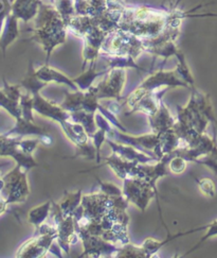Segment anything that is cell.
<instances>
[{
	"label": "cell",
	"mask_w": 217,
	"mask_h": 258,
	"mask_svg": "<svg viewBox=\"0 0 217 258\" xmlns=\"http://www.w3.org/2000/svg\"><path fill=\"white\" fill-rule=\"evenodd\" d=\"M100 57H103L106 61V69H113V68H133L137 71L147 72L146 69L140 67L137 64V59L131 55H108V54H100Z\"/></svg>",
	"instance_id": "obj_22"
},
{
	"label": "cell",
	"mask_w": 217,
	"mask_h": 258,
	"mask_svg": "<svg viewBox=\"0 0 217 258\" xmlns=\"http://www.w3.org/2000/svg\"><path fill=\"white\" fill-rule=\"evenodd\" d=\"M8 202L4 197H0V216L8 211Z\"/></svg>",
	"instance_id": "obj_42"
},
{
	"label": "cell",
	"mask_w": 217,
	"mask_h": 258,
	"mask_svg": "<svg viewBox=\"0 0 217 258\" xmlns=\"http://www.w3.org/2000/svg\"><path fill=\"white\" fill-rule=\"evenodd\" d=\"M126 83V69L113 68L96 85H92L97 98L120 101Z\"/></svg>",
	"instance_id": "obj_7"
},
{
	"label": "cell",
	"mask_w": 217,
	"mask_h": 258,
	"mask_svg": "<svg viewBox=\"0 0 217 258\" xmlns=\"http://www.w3.org/2000/svg\"><path fill=\"white\" fill-rule=\"evenodd\" d=\"M186 164H187V162L184 160L182 156L177 155L174 152V155H173V157L171 158V161L169 163L170 171L174 174H181L186 169Z\"/></svg>",
	"instance_id": "obj_37"
},
{
	"label": "cell",
	"mask_w": 217,
	"mask_h": 258,
	"mask_svg": "<svg viewBox=\"0 0 217 258\" xmlns=\"http://www.w3.org/2000/svg\"><path fill=\"white\" fill-rule=\"evenodd\" d=\"M53 6L64 19L66 25L76 15L75 0H55Z\"/></svg>",
	"instance_id": "obj_29"
},
{
	"label": "cell",
	"mask_w": 217,
	"mask_h": 258,
	"mask_svg": "<svg viewBox=\"0 0 217 258\" xmlns=\"http://www.w3.org/2000/svg\"><path fill=\"white\" fill-rule=\"evenodd\" d=\"M4 187H5V181H4V178L2 177V178H0V192L4 190Z\"/></svg>",
	"instance_id": "obj_44"
},
{
	"label": "cell",
	"mask_w": 217,
	"mask_h": 258,
	"mask_svg": "<svg viewBox=\"0 0 217 258\" xmlns=\"http://www.w3.org/2000/svg\"><path fill=\"white\" fill-rule=\"evenodd\" d=\"M90 140L92 141V144L95 148V151H96V164L100 165L101 161H102V157H101V149L104 143H106L107 141V132L105 128L103 127H98L97 126V130L93 133V135L90 137Z\"/></svg>",
	"instance_id": "obj_34"
},
{
	"label": "cell",
	"mask_w": 217,
	"mask_h": 258,
	"mask_svg": "<svg viewBox=\"0 0 217 258\" xmlns=\"http://www.w3.org/2000/svg\"><path fill=\"white\" fill-rule=\"evenodd\" d=\"M175 87L191 88L190 85L180 77L176 68L172 69V71L160 69V71L152 74L149 78H146L145 80L125 99L124 103L128 106V108H131L133 105H135L140 100V98L143 95L147 93H154L159 91V89Z\"/></svg>",
	"instance_id": "obj_3"
},
{
	"label": "cell",
	"mask_w": 217,
	"mask_h": 258,
	"mask_svg": "<svg viewBox=\"0 0 217 258\" xmlns=\"http://www.w3.org/2000/svg\"><path fill=\"white\" fill-rule=\"evenodd\" d=\"M202 230H205L204 235L201 237V239L195 244V246H193L189 252H186V254H191L192 252L196 251L197 249H199V247L202 245V243H204L205 241H208L209 239H211V238L217 236V219H215L214 221H212L211 223L206 224V225H203V226H200V227H197V229H193V230H191V231H189V232L182 233V235H189V234H191V233H195V232L202 231Z\"/></svg>",
	"instance_id": "obj_28"
},
{
	"label": "cell",
	"mask_w": 217,
	"mask_h": 258,
	"mask_svg": "<svg viewBox=\"0 0 217 258\" xmlns=\"http://www.w3.org/2000/svg\"><path fill=\"white\" fill-rule=\"evenodd\" d=\"M102 54L108 55H131L138 58L145 53L144 41L132 33L118 29L108 33L101 48Z\"/></svg>",
	"instance_id": "obj_4"
},
{
	"label": "cell",
	"mask_w": 217,
	"mask_h": 258,
	"mask_svg": "<svg viewBox=\"0 0 217 258\" xmlns=\"http://www.w3.org/2000/svg\"><path fill=\"white\" fill-rule=\"evenodd\" d=\"M115 257L119 258H147L142 245L137 246L131 242L121 245Z\"/></svg>",
	"instance_id": "obj_32"
},
{
	"label": "cell",
	"mask_w": 217,
	"mask_h": 258,
	"mask_svg": "<svg viewBox=\"0 0 217 258\" xmlns=\"http://www.w3.org/2000/svg\"><path fill=\"white\" fill-rule=\"evenodd\" d=\"M82 206L84 216L91 221H100L110 211V196L103 191L83 195Z\"/></svg>",
	"instance_id": "obj_10"
},
{
	"label": "cell",
	"mask_w": 217,
	"mask_h": 258,
	"mask_svg": "<svg viewBox=\"0 0 217 258\" xmlns=\"http://www.w3.org/2000/svg\"><path fill=\"white\" fill-rule=\"evenodd\" d=\"M6 134L19 137H24L27 135H36L38 137H43L49 135V130L45 126L37 125L34 121L27 120V119L21 117L15 119V125Z\"/></svg>",
	"instance_id": "obj_19"
},
{
	"label": "cell",
	"mask_w": 217,
	"mask_h": 258,
	"mask_svg": "<svg viewBox=\"0 0 217 258\" xmlns=\"http://www.w3.org/2000/svg\"><path fill=\"white\" fill-rule=\"evenodd\" d=\"M42 3V0H13L11 2V11L19 21L29 23L34 21Z\"/></svg>",
	"instance_id": "obj_18"
},
{
	"label": "cell",
	"mask_w": 217,
	"mask_h": 258,
	"mask_svg": "<svg viewBox=\"0 0 217 258\" xmlns=\"http://www.w3.org/2000/svg\"><path fill=\"white\" fill-rule=\"evenodd\" d=\"M9 165H10V163H0V169H2V168H4V167L9 166Z\"/></svg>",
	"instance_id": "obj_45"
},
{
	"label": "cell",
	"mask_w": 217,
	"mask_h": 258,
	"mask_svg": "<svg viewBox=\"0 0 217 258\" xmlns=\"http://www.w3.org/2000/svg\"><path fill=\"white\" fill-rule=\"evenodd\" d=\"M197 185L200 192L208 198H214L216 196V185L213 180L209 177H202L200 180H197Z\"/></svg>",
	"instance_id": "obj_36"
},
{
	"label": "cell",
	"mask_w": 217,
	"mask_h": 258,
	"mask_svg": "<svg viewBox=\"0 0 217 258\" xmlns=\"http://www.w3.org/2000/svg\"><path fill=\"white\" fill-rule=\"evenodd\" d=\"M147 118H149L151 132L156 134H161L170 130V128L174 127L177 121V119L172 116L170 110L167 108L163 100L160 104V107L158 108V111L151 116H147Z\"/></svg>",
	"instance_id": "obj_15"
},
{
	"label": "cell",
	"mask_w": 217,
	"mask_h": 258,
	"mask_svg": "<svg viewBox=\"0 0 217 258\" xmlns=\"http://www.w3.org/2000/svg\"><path fill=\"white\" fill-rule=\"evenodd\" d=\"M42 144L41 138H26V140H21L19 142V149H22L24 152L32 153L36 150L37 147Z\"/></svg>",
	"instance_id": "obj_38"
},
{
	"label": "cell",
	"mask_w": 217,
	"mask_h": 258,
	"mask_svg": "<svg viewBox=\"0 0 217 258\" xmlns=\"http://www.w3.org/2000/svg\"><path fill=\"white\" fill-rule=\"evenodd\" d=\"M60 125L67 140L75 147V149L82 148L90 143V137L81 123L74 122L70 119V120L61 122Z\"/></svg>",
	"instance_id": "obj_17"
},
{
	"label": "cell",
	"mask_w": 217,
	"mask_h": 258,
	"mask_svg": "<svg viewBox=\"0 0 217 258\" xmlns=\"http://www.w3.org/2000/svg\"><path fill=\"white\" fill-rule=\"evenodd\" d=\"M23 137L0 134V157H11L19 148V142Z\"/></svg>",
	"instance_id": "obj_27"
},
{
	"label": "cell",
	"mask_w": 217,
	"mask_h": 258,
	"mask_svg": "<svg viewBox=\"0 0 217 258\" xmlns=\"http://www.w3.org/2000/svg\"><path fill=\"white\" fill-rule=\"evenodd\" d=\"M19 104H21L22 108V116L23 118L27 119V120L34 121V117H33V95L28 93V92H23L21 101H19Z\"/></svg>",
	"instance_id": "obj_33"
},
{
	"label": "cell",
	"mask_w": 217,
	"mask_h": 258,
	"mask_svg": "<svg viewBox=\"0 0 217 258\" xmlns=\"http://www.w3.org/2000/svg\"><path fill=\"white\" fill-rule=\"evenodd\" d=\"M197 164H201L205 167H208L215 174H217V155L214 153H209L208 155H204L197 161Z\"/></svg>",
	"instance_id": "obj_41"
},
{
	"label": "cell",
	"mask_w": 217,
	"mask_h": 258,
	"mask_svg": "<svg viewBox=\"0 0 217 258\" xmlns=\"http://www.w3.org/2000/svg\"><path fill=\"white\" fill-rule=\"evenodd\" d=\"M91 8V17H96L107 10V0H87Z\"/></svg>",
	"instance_id": "obj_40"
},
{
	"label": "cell",
	"mask_w": 217,
	"mask_h": 258,
	"mask_svg": "<svg viewBox=\"0 0 217 258\" xmlns=\"http://www.w3.org/2000/svg\"><path fill=\"white\" fill-rule=\"evenodd\" d=\"M96 62L90 63L89 68L86 69V71L83 74H81L80 76L73 78V81L80 91H83V92L88 91V89H89L93 85L94 81L98 77L105 76L108 72H110V69H106V68H104L103 71H97Z\"/></svg>",
	"instance_id": "obj_21"
},
{
	"label": "cell",
	"mask_w": 217,
	"mask_h": 258,
	"mask_svg": "<svg viewBox=\"0 0 217 258\" xmlns=\"http://www.w3.org/2000/svg\"><path fill=\"white\" fill-rule=\"evenodd\" d=\"M106 143L111 146L113 152H115L118 155H120L121 157H123V158H125V160H128V161L137 162L140 164H149L153 161L159 160L158 157L150 155L145 152H142L139 150V149H137L131 145L117 143L115 141L110 140V138H107Z\"/></svg>",
	"instance_id": "obj_13"
},
{
	"label": "cell",
	"mask_w": 217,
	"mask_h": 258,
	"mask_svg": "<svg viewBox=\"0 0 217 258\" xmlns=\"http://www.w3.org/2000/svg\"><path fill=\"white\" fill-rule=\"evenodd\" d=\"M77 233L84 247L80 257H115L119 251L120 246L105 240L101 236L91 235L83 230H78Z\"/></svg>",
	"instance_id": "obj_8"
},
{
	"label": "cell",
	"mask_w": 217,
	"mask_h": 258,
	"mask_svg": "<svg viewBox=\"0 0 217 258\" xmlns=\"http://www.w3.org/2000/svg\"><path fill=\"white\" fill-rule=\"evenodd\" d=\"M123 196L126 198V200L134 204L137 208L144 213L146 208L149 207L151 201L156 198L158 202V207L160 210L159 205V194L154 189V187L147 183L142 178L138 177H128L123 181Z\"/></svg>",
	"instance_id": "obj_5"
},
{
	"label": "cell",
	"mask_w": 217,
	"mask_h": 258,
	"mask_svg": "<svg viewBox=\"0 0 217 258\" xmlns=\"http://www.w3.org/2000/svg\"><path fill=\"white\" fill-rule=\"evenodd\" d=\"M33 108L34 112L37 114L51 119V120L57 123L71 119L70 113L64 110L61 104L47 100L45 97L41 95V93L33 95Z\"/></svg>",
	"instance_id": "obj_11"
},
{
	"label": "cell",
	"mask_w": 217,
	"mask_h": 258,
	"mask_svg": "<svg viewBox=\"0 0 217 258\" xmlns=\"http://www.w3.org/2000/svg\"><path fill=\"white\" fill-rule=\"evenodd\" d=\"M19 36V19L12 13V11L7 16L6 23L3 29L2 36H0V49L6 54L7 49L11 46Z\"/></svg>",
	"instance_id": "obj_20"
},
{
	"label": "cell",
	"mask_w": 217,
	"mask_h": 258,
	"mask_svg": "<svg viewBox=\"0 0 217 258\" xmlns=\"http://www.w3.org/2000/svg\"><path fill=\"white\" fill-rule=\"evenodd\" d=\"M140 163L132 162L125 160L120 155L116 154L115 152L112 153L111 156L104 158V163L100 164L101 166H108L114 171V173L124 181L125 178L128 177H136L138 172V165Z\"/></svg>",
	"instance_id": "obj_12"
},
{
	"label": "cell",
	"mask_w": 217,
	"mask_h": 258,
	"mask_svg": "<svg viewBox=\"0 0 217 258\" xmlns=\"http://www.w3.org/2000/svg\"><path fill=\"white\" fill-rule=\"evenodd\" d=\"M169 15L170 11L166 10H158L145 6H126L119 24V29L142 39L154 38L164 30Z\"/></svg>",
	"instance_id": "obj_2"
},
{
	"label": "cell",
	"mask_w": 217,
	"mask_h": 258,
	"mask_svg": "<svg viewBox=\"0 0 217 258\" xmlns=\"http://www.w3.org/2000/svg\"><path fill=\"white\" fill-rule=\"evenodd\" d=\"M167 242H170L167 239H165L164 241H159L157 239H154V238H147V239H145V241L143 242L142 247L145 251L147 258H150V257H153Z\"/></svg>",
	"instance_id": "obj_35"
},
{
	"label": "cell",
	"mask_w": 217,
	"mask_h": 258,
	"mask_svg": "<svg viewBox=\"0 0 217 258\" xmlns=\"http://www.w3.org/2000/svg\"><path fill=\"white\" fill-rule=\"evenodd\" d=\"M96 181L100 185V189L101 191H103L104 194L108 195V196H121L123 195L122 189H120L119 187L117 185H115L114 183H110V182H103L100 181V178L96 176Z\"/></svg>",
	"instance_id": "obj_39"
},
{
	"label": "cell",
	"mask_w": 217,
	"mask_h": 258,
	"mask_svg": "<svg viewBox=\"0 0 217 258\" xmlns=\"http://www.w3.org/2000/svg\"><path fill=\"white\" fill-rule=\"evenodd\" d=\"M71 120L74 122L81 123L86 132L91 137L93 133L97 130V125L95 122V113H88L85 111H77L70 113Z\"/></svg>",
	"instance_id": "obj_26"
},
{
	"label": "cell",
	"mask_w": 217,
	"mask_h": 258,
	"mask_svg": "<svg viewBox=\"0 0 217 258\" xmlns=\"http://www.w3.org/2000/svg\"><path fill=\"white\" fill-rule=\"evenodd\" d=\"M28 172L23 170L21 166L16 165L12 170L3 176L5 181L4 190L5 199L8 204L25 203L30 196V185L27 177Z\"/></svg>",
	"instance_id": "obj_6"
},
{
	"label": "cell",
	"mask_w": 217,
	"mask_h": 258,
	"mask_svg": "<svg viewBox=\"0 0 217 258\" xmlns=\"http://www.w3.org/2000/svg\"><path fill=\"white\" fill-rule=\"evenodd\" d=\"M0 107H3L14 119H18L22 116V108L19 101H15L13 99L8 97L4 89H0Z\"/></svg>",
	"instance_id": "obj_31"
},
{
	"label": "cell",
	"mask_w": 217,
	"mask_h": 258,
	"mask_svg": "<svg viewBox=\"0 0 217 258\" xmlns=\"http://www.w3.org/2000/svg\"><path fill=\"white\" fill-rule=\"evenodd\" d=\"M21 85H22L24 91L30 93L32 95H35V94L41 93L42 89L45 88L48 85V83L42 81L41 79L36 76L35 68L33 67L32 62H30V64H29L27 75L21 81Z\"/></svg>",
	"instance_id": "obj_25"
},
{
	"label": "cell",
	"mask_w": 217,
	"mask_h": 258,
	"mask_svg": "<svg viewBox=\"0 0 217 258\" xmlns=\"http://www.w3.org/2000/svg\"><path fill=\"white\" fill-rule=\"evenodd\" d=\"M186 17H217V13H204V14H195V15L186 13Z\"/></svg>",
	"instance_id": "obj_43"
},
{
	"label": "cell",
	"mask_w": 217,
	"mask_h": 258,
	"mask_svg": "<svg viewBox=\"0 0 217 258\" xmlns=\"http://www.w3.org/2000/svg\"><path fill=\"white\" fill-rule=\"evenodd\" d=\"M12 160L16 163V165L21 166L23 170L29 172L35 167H38V163L35 161L32 153L24 152L22 149L18 148V150L15 152V154L12 156Z\"/></svg>",
	"instance_id": "obj_30"
},
{
	"label": "cell",
	"mask_w": 217,
	"mask_h": 258,
	"mask_svg": "<svg viewBox=\"0 0 217 258\" xmlns=\"http://www.w3.org/2000/svg\"><path fill=\"white\" fill-rule=\"evenodd\" d=\"M34 22L35 26L32 30L31 41L42 46L46 52V64H48L54 49L65 44L68 28L55 7L44 2Z\"/></svg>",
	"instance_id": "obj_1"
},
{
	"label": "cell",
	"mask_w": 217,
	"mask_h": 258,
	"mask_svg": "<svg viewBox=\"0 0 217 258\" xmlns=\"http://www.w3.org/2000/svg\"><path fill=\"white\" fill-rule=\"evenodd\" d=\"M57 233L38 234L19 246L15 257L19 258H41L50 251L52 243L56 240Z\"/></svg>",
	"instance_id": "obj_9"
},
{
	"label": "cell",
	"mask_w": 217,
	"mask_h": 258,
	"mask_svg": "<svg viewBox=\"0 0 217 258\" xmlns=\"http://www.w3.org/2000/svg\"><path fill=\"white\" fill-rule=\"evenodd\" d=\"M170 89L171 88H163L154 93H147L143 95L140 98V100L130 108V112L127 113V115L137 112L143 113L146 116H151L155 114L158 111V108L160 107V104L163 100V96L165 95L166 92H169Z\"/></svg>",
	"instance_id": "obj_14"
},
{
	"label": "cell",
	"mask_w": 217,
	"mask_h": 258,
	"mask_svg": "<svg viewBox=\"0 0 217 258\" xmlns=\"http://www.w3.org/2000/svg\"><path fill=\"white\" fill-rule=\"evenodd\" d=\"M51 207H52V201H47L41 205H37L31 208L27 216L28 222L32 224L35 229H38V227L42 224H44L48 218L50 217Z\"/></svg>",
	"instance_id": "obj_24"
},
{
	"label": "cell",
	"mask_w": 217,
	"mask_h": 258,
	"mask_svg": "<svg viewBox=\"0 0 217 258\" xmlns=\"http://www.w3.org/2000/svg\"><path fill=\"white\" fill-rule=\"evenodd\" d=\"M82 198L83 194L81 189L76 191H66L62 200L58 201L57 204L65 216H73L82 204Z\"/></svg>",
	"instance_id": "obj_23"
},
{
	"label": "cell",
	"mask_w": 217,
	"mask_h": 258,
	"mask_svg": "<svg viewBox=\"0 0 217 258\" xmlns=\"http://www.w3.org/2000/svg\"><path fill=\"white\" fill-rule=\"evenodd\" d=\"M36 76L41 79L42 81L46 83H57L67 85L69 88H71L72 91H78V87L73 81V78L68 77L64 73H62L58 69L51 67L49 64H45L39 68L35 69Z\"/></svg>",
	"instance_id": "obj_16"
}]
</instances>
